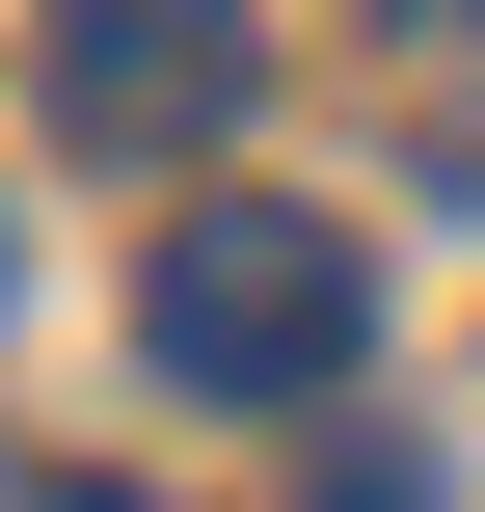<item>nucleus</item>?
Segmentation results:
<instances>
[{
	"label": "nucleus",
	"instance_id": "f03ea898",
	"mask_svg": "<svg viewBox=\"0 0 485 512\" xmlns=\"http://www.w3.org/2000/svg\"><path fill=\"white\" fill-rule=\"evenodd\" d=\"M27 81H54V135H81V162H189V135H243L270 27H243V0H54V27H27Z\"/></svg>",
	"mask_w": 485,
	"mask_h": 512
},
{
	"label": "nucleus",
	"instance_id": "7ed1b4c3",
	"mask_svg": "<svg viewBox=\"0 0 485 512\" xmlns=\"http://www.w3.org/2000/svg\"><path fill=\"white\" fill-rule=\"evenodd\" d=\"M297 512H459V486H432V459H324Z\"/></svg>",
	"mask_w": 485,
	"mask_h": 512
},
{
	"label": "nucleus",
	"instance_id": "f257e3e1",
	"mask_svg": "<svg viewBox=\"0 0 485 512\" xmlns=\"http://www.w3.org/2000/svg\"><path fill=\"white\" fill-rule=\"evenodd\" d=\"M135 351L189 378V405H324L351 351H378V243L351 216H162V270H135Z\"/></svg>",
	"mask_w": 485,
	"mask_h": 512
},
{
	"label": "nucleus",
	"instance_id": "39448f33",
	"mask_svg": "<svg viewBox=\"0 0 485 512\" xmlns=\"http://www.w3.org/2000/svg\"><path fill=\"white\" fill-rule=\"evenodd\" d=\"M0 270H27V243H0Z\"/></svg>",
	"mask_w": 485,
	"mask_h": 512
},
{
	"label": "nucleus",
	"instance_id": "20e7f679",
	"mask_svg": "<svg viewBox=\"0 0 485 512\" xmlns=\"http://www.w3.org/2000/svg\"><path fill=\"white\" fill-rule=\"evenodd\" d=\"M0 512H135V486H81V459H27V486H0Z\"/></svg>",
	"mask_w": 485,
	"mask_h": 512
}]
</instances>
